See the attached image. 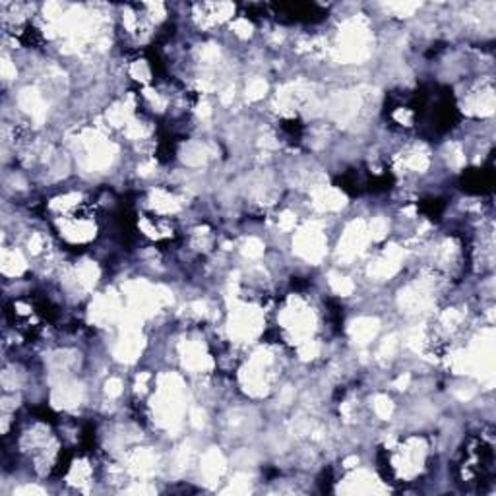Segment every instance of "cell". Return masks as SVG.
Returning a JSON list of instances; mask_svg holds the SVG:
<instances>
[{
  "instance_id": "obj_10",
  "label": "cell",
  "mask_w": 496,
  "mask_h": 496,
  "mask_svg": "<svg viewBox=\"0 0 496 496\" xmlns=\"http://www.w3.org/2000/svg\"><path fill=\"white\" fill-rule=\"evenodd\" d=\"M122 384H120V380H116V378H111L109 382H107V394L111 396V398H114V396H118L122 390Z\"/></svg>"
},
{
  "instance_id": "obj_9",
  "label": "cell",
  "mask_w": 496,
  "mask_h": 496,
  "mask_svg": "<svg viewBox=\"0 0 496 496\" xmlns=\"http://www.w3.org/2000/svg\"><path fill=\"white\" fill-rule=\"evenodd\" d=\"M233 29H235V33L240 35V37H248L252 27H250V23H248L246 19H237V21L233 23Z\"/></svg>"
},
{
  "instance_id": "obj_3",
  "label": "cell",
  "mask_w": 496,
  "mask_h": 496,
  "mask_svg": "<svg viewBox=\"0 0 496 496\" xmlns=\"http://www.w3.org/2000/svg\"><path fill=\"white\" fill-rule=\"evenodd\" d=\"M2 270L6 275H19L25 270V262L19 256V252H4V260H2Z\"/></svg>"
},
{
  "instance_id": "obj_7",
  "label": "cell",
  "mask_w": 496,
  "mask_h": 496,
  "mask_svg": "<svg viewBox=\"0 0 496 496\" xmlns=\"http://www.w3.org/2000/svg\"><path fill=\"white\" fill-rule=\"evenodd\" d=\"M262 252H264V246H262V242L256 239H250L246 240V244H244V254L248 258H258L262 256Z\"/></svg>"
},
{
  "instance_id": "obj_2",
  "label": "cell",
  "mask_w": 496,
  "mask_h": 496,
  "mask_svg": "<svg viewBox=\"0 0 496 496\" xmlns=\"http://www.w3.org/2000/svg\"><path fill=\"white\" fill-rule=\"evenodd\" d=\"M367 242V229L363 223H353L345 235H343V242L339 244V250L345 254V256H353L357 254Z\"/></svg>"
},
{
  "instance_id": "obj_8",
  "label": "cell",
  "mask_w": 496,
  "mask_h": 496,
  "mask_svg": "<svg viewBox=\"0 0 496 496\" xmlns=\"http://www.w3.org/2000/svg\"><path fill=\"white\" fill-rule=\"evenodd\" d=\"M264 93H266V83H264V80H254L248 85V89H246V95L250 97V99H260Z\"/></svg>"
},
{
  "instance_id": "obj_6",
  "label": "cell",
  "mask_w": 496,
  "mask_h": 496,
  "mask_svg": "<svg viewBox=\"0 0 496 496\" xmlns=\"http://www.w3.org/2000/svg\"><path fill=\"white\" fill-rule=\"evenodd\" d=\"M374 409H376V413L382 417V419H388V417L392 415V409H394V405H392V401L388 400V398L380 396V398H376Z\"/></svg>"
},
{
  "instance_id": "obj_5",
  "label": "cell",
  "mask_w": 496,
  "mask_h": 496,
  "mask_svg": "<svg viewBox=\"0 0 496 496\" xmlns=\"http://www.w3.org/2000/svg\"><path fill=\"white\" fill-rule=\"evenodd\" d=\"M332 287L336 289L337 293H341V295H349L353 291V283L347 279V277H339V275H332Z\"/></svg>"
},
{
  "instance_id": "obj_4",
  "label": "cell",
  "mask_w": 496,
  "mask_h": 496,
  "mask_svg": "<svg viewBox=\"0 0 496 496\" xmlns=\"http://www.w3.org/2000/svg\"><path fill=\"white\" fill-rule=\"evenodd\" d=\"M376 330H378V326L374 320H359L355 324V339L359 343H367L370 337H374Z\"/></svg>"
},
{
  "instance_id": "obj_1",
  "label": "cell",
  "mask_w": 496,
  "mask_h": 496,
  "mask_svg": "<svg viewBox=\"0 0 496 496\" xmlns=\"http://www.w3.org/2000/svg\"><path fill=\"white\" fill-rule=\"evenodd\" d=\"M297 250L308 260H318L324 254V239H322L320 231H314V229L303 231L297 239Z\"/></svg>"
}]
</instances>
